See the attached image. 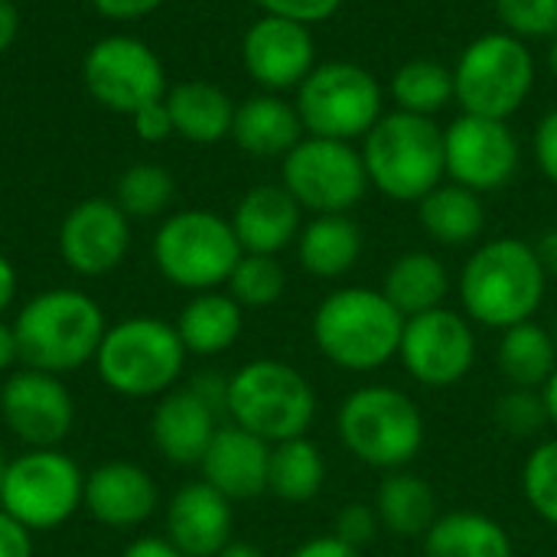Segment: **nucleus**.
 Instances as JSON below:
<instances>
[{
    "mask_svg": "<svg viewBox=\"0 0 557 557\" xmlns=\"http://www.w3.org/2000/svg\"><path fill=\"white\" fill-rule=\"evenodd\" d=\"M463 313L473 326L509 330L535 320L548 294V274L525 238H490L463 264L457 277Z\"/></svg>",
    "mask_w": 557,
    "mask_h": 557,
    "instance_id": "1",
    "label": "nucleus"
},
{
    "mask_svg": "<svg viewBox=\"0 0 557 557\" xmlns=\"http://www.w3.org/2000/svg\"><path fill=\"white\" fill-rule=\"evenodd\" d=\"M405 317L375 287H336L310 320L317 352L343 372H375L398 359Z\"/></svg>",
    "mask_w": 557,
    "mask_h": 557,
    "instance_id": "2",
    "label": "nucleus"
},
{
    "mask_svg": "<svg viewBox=\"0 0 557 557\" xmlns=\"http://www.w3.org/2000/svg\"><path fill=\"white\" fill-rule=\"evenodd\" d=\"M20 362L39 372H75L95 362L108 333L104 310L75 287H52L33 294L13 320Z\"/></svg>",
    "mask_w": 557,
    "mask_h": 557,
    "instance_id": "3",
    "label": "nucleus"
},
{
    "mask_svg": "<svg viewBox=\"0 0 557 557\" xmlns=\"http://www.w3.org/2000/svg\"><path fill=\"white\" fill-rule=\"evenodd\" d=\"M336 437L362 467L408 470L424 450L428 421L418 401L395 385H359L336 411Z\"/></svg>",
    "mask_w": 557,
    "mask_h": 557,
    "instance_id": "4",
    "label": "nucleus"
},
{
    "mask_svg": "<svg viewBox=\"0 0 557 557\" xmlns=\"http://www.w3.org/2000/svg\"><path fill=\"white\" fill-rule=\"evenodd\" d=\"M225 414L268 444L307 437L317 421L310 379L281 359H251L225 379Z\"/></svg>",
    "mask_w": 557,
    "mask_h": 557,
    "instance_id": "5",
    "label": "nucleus"
},
{
    "mask_svg": "<svg viewBox=\"0 0 557 557\" xmlns=\"http://www.w3.org/2000/svg\"><path fill=\"white\" fill-rule=\"evenodd\" d=\"M362 163L369 183L395 202H421L447 180L444 127L434 117L392 111L362 137Z\"/></svg>",
    "mask_w": 557,
    "mask_h": 557,
    "instance_id": "6",
    "label": "nucleus"
},
{
    "mask_svg": "<svg viewBox=\"0 0 557 557\" xmlns=\"http://www.w3.org/2000/svg\"><path fill=\"white\" fill-rule=\"evenodd\" d=\"M186 356L173 323L160 317H124L108 326L95 352V369L114 395L153 398L176 388Z\"/></svg>",
    "mask_w": 557,
    "mask_h": 557,
    "instance_id": "7",
    "label": "nucleus"
},
{
    "mask_svg": "<svg viewBox=\"0 0 557 557\" xmlns=\"http://www.w3.org/2000/svg\"><path fill=\"white\" fill-rule=\"evenodd\" d=\"M535 88V59L525 39L493 29L476 36L454 65V98L463 114L509 121Z\"/></svg>",
    "mask_w": 557,
    "mask_h": 557,
    "instance_id": "8",
    "label": "nucleus"
},
{
    "mask_svg": "<svg viewBox=\"0 0 557 557\" xmlns=\"http://www.w3.org/2000/svg\"><path fill=\"white\" fill-rule=\"evenodd\" d=\"M242 245L228 219L206 209L173 212L153 235V264L157 271L183 290L202 294L228 284Z\"/></svg>",
    "mask_w": 557,
    "mask_h": 557,
    "instance_id": "9",
    "label": "nucleus"
},
{
    "mask_svg": "<svg viewBox=\"0 0 557 557\" xmlns=\"http://www.w3.org/2000/svg\"><path fill=\"white\" fill-rule=\"evenodd\" d=\"M297 114L310 137L356 140L385 114L382 85L356 62H323L297 88Z\"/></svg>",
    "mask_w": 557,
    "mask_h": 557,
    "instance_id": "10",
    "label": "nucleus"
},
{
    "mask_svg": "<svg viewBox=\"0 0 557 557\" xmlns=\"http://www.w3.org/2000/svg\"><path fill=\"white\" fill-rule=\"evenodd\" d=\"M85 473L59 447L26 450L7 460L0 509L23 522L29 532H52L82 509Z\"/></svg>",
    "mask_w": 557,
    "mask_h": 557,
    "instance_id": "11",
    "label": "nucleus"
},
{
    "mask_svg": "<svg viewBox=\"0 0 557 557\" xmlns=\"http://www.w3.org/2000/svg\"><path fill=\"white\" fill-rule=\"evenodd\" d=\"M281 186L313 215H346L369 193L362 150L349 140L304 137L281 160Z\"/></svg>",
    "mask_w": 557,
    "mask_h": 557,
    "instance_id": "12",
    "label": "nucleus"
},
{
    "mask_svg": "<svg viewBox=\"0 0 557 557\" xmlns=\"http://www.w3.org/2000/svg\"><path fill=\"white\" fill-rule=\"evenodd\" d=\"M398 359L424 388L460 385L476 362V326L467 313L437 307L405 320Z\"/></svg>",
    "mask_w": 557,
    "mask_h": 557,
    "instance_id": "13",
    "label": "nucleus"
},
{
    "mask_svg": "<svg viewBox=\"0 0 557 557\" xmlns=\"http://www.w3.org/2000/svg\"><path fill=\"white\" fill-rule=\"evenodd\" d=\"M88 95L117 114H134L147 101L166 95V72L160 55L137 36H104L82 62Z\"/></svg>",
    "mask_w": 557,
    "mask_h": 557,
    "instance_id": "14",
    "label": "nucleus"
},
{
    "mask_svg": "<svg viewBox=\"0 0 557 557\" xmlns=\"http://www.w3.org/2000/svg\"><path fill=\"white\" fill-rule=\"evenodd\" d=\"M444 160L450 183L483 196L506 189L516 180L522 147L509 121L460 114L444 127Z\"/></svg>",
    "mask_w": 557,
    "mask_h": 557,
    "instance_id": "15",
    "label": "nucleus"
},
{
    "mask_svg": "<svg viewBox=\"0 0 557 557\" xmlns=\"http://www.w3.org/2000/svg\"><path fill=\"white\" fill-rule=\"evenodd\" d=\"M0 418L26 450L59 447L75 424V401L59 375L23 366L0 388Z\"/></svg>",
    "mask_w": 557,
    "mask_h": 557,
    "instance_id": "16",
    "label": "nucleus"
},
{
    "mask_svg": "<svg viewBox=\"0 0 557 557\" xmlns=\"http://www.w3.org/2000/svg\"><path fill=\"white\" fill-rule=\"evenodd\" d=\"M242 62L264 91L281 95L300 88V82L317 69V42L310 26L264 13L242 39Z\"/></svg>",
    "mask_w": 557,
    "mask_h": 557,
    "instance_id": "17",
    "label": "nucleus"
},
{
    "mask_svg": "<svg viewBox=\"0 0 557 557\" xmlns=\"http://www.w3.org/2000/svg\"><path fill=\"white\" fill-rule=\"evenodd\" d=\"M131 248V219L114 199H85L62 219L59 255L82 277L111 274Z\"/></svg>",
    "mask_w": 557,
    "mask_h": 557,
    "instance_id": "18",
    "label": "nucleus"
},
{
    "mask_svg": "<svg viewBox=\"0 0 557 557\" xmlns=\"http://www.w3.org/2000/svg\"><path fill=\"white\" fill-rule=\"evenodd\" d=\"M219 428V408L196 385L160 395L150 418L153 447L173 467H199Z\"/></svg>",
    "mask_w": 557,
    "mask_h": 557,
    "instance_id": "19",
    "label": "nucleus"
},
{
    "mask_svg": "<svg viewBox=\"0 0 557 557\" xmlns=\"http://www.w3.org/2000/svg\"><path fill=\"white\" fill-rule=\"evenodd\" d=\"M153 476L127 460H111L85 473L82 509L108 529H137L157 512Z\"/></svg>",
    "mask_w": 557,
    "mask_h": 557,
    "instance_id": "20",
    "label": "nucleus"
},
{
    "mask_svg": "<svg viewBox=\"0 0 557 557\" xmlns=\"http://www.w3.org/2000/svg\"><path fill=\"white\" fill-rule=\"evenodd\" d=\"M271 444L238 424H222L199 463L202 480L228 503H248L268 493Z\"/></svg>",
    "mask_w": 557,
    "mask_h": 557,
    "instance_id": "21",
    "label": "nucleus"
},
{
    "mask_svg": "<svg viewBox=\"0 0 557 557\" xmlns=\"http://www.w3.org/2000/svg\"><path fill=\"white\" fill-rule=\"evenodd\" d=\"M232 503L206 480L186 483L166 506V539L186 557H215L232 542Z\"/></svg>",
    "mask_w": 557,
    "mask_h": 557,
    "instance_id": "22",
    "label": "nucleus"
},
{
    "mask_svg": "<svg viewBox=\"0 0 557 557\" xmlns=\"http://www.w3.org/2000/svg\"><path fill=\"white\" fill-rule=\"evenodd\" d=\"M228 222L235 228L242 251L277 258L284 248L297 242L304 228V209L281 183H261L238 199Z\"/></svg>",
    "mask_w": 557,
    "mask_h": 557,
    "instance_id": "23",
    "label": "nucleus"
},
{
    "mask_svg": "<svg viewBox=\"0 0 557 557\" xmlns=\"http://www.w3.org/2000/svg\"><path fill=\"white\" fill-rule=\"evenodd\" d=\"M228 137L248 157H258V160L281 157L284 160L307 137V131H304V121H300L294 101H284L274 91H261V95H251L242 104H235V121H232Z\"/></svg>",
    "mask_w": 557,
    "mask_h": 557,
    "instance_id": "24",
    "label": "nucleus"
},
{
    "mask_svg": "<svg viewBox=\"0 0 557 557\" xmlns=\"http://www.w3.org/2000/svg\"><path fill=\"white\" fill-rule=\"evenodd\" d=\"M297 261L317 281H339L362 258V228L346 215H313L297 235Z\"/></svg>",
    "mask_w": 557,
    "mask_h": 557,
    "instance_id": "25",
    "label": "nucleus"
},
{
    "mask_svg": "<svg viewBox=\"0 0 557 557\" xmlns=\"http://www.w3.org/2000/svg\"><path fill=\"white\" fill-rule=\"evenodd\" d=\"M173 326L189 356H222L245 330V307L228 290H202L193 294Z\"/></svg>",
    "mask_w": 557,
    "mask_h": 557,
    "instance_id": "26",
    "label": "nucleus"
},
{
    "mask_svg": "<svg viewBox=\"0 0 557 557\" xmlns=\"http://www.w3.org/2000/svg\"><path fill=\"white\" fill-rule=\"evenodd\" d=\"M450 287H454L450 271L434 251H405L388 264L379 290L408 320V317L447 307Z\"/></svg>",
    "mask_w": 557,
    "mask_h": 557,
    "instance_id": "27",
    "label": "nucleus"
},
{
    "mask_svg": "<svg viewBox=\"0 0 557 557\" xmlns=\"http://www.w3.org/2000/svg\"><path fill=\"white\" fill-rule=\"evenodd\" d=\"M421 545L424 557H516L506 525L473 509L441 512Z\"/></svg>",
    "mask_w": 557,
    "mask_h": 557,
    "instance_id": "28",
    "label": "nucleus"
},
{
    "mask_svg": "<svg viewBox=\"0 0 557 557\" xmlns=\"http://www.w3.org/2000/svg\"><path fill=\"white\" fill-rule=\"evenodd\" d=\"M372 506L379 512L382 532H388L395 539H424L428 529L441 516L434 486L411 470L385 473V480L375 490Z\"/></svg>",
    "mask_w": 557,
    "mask_h": 557,
    "instance_id": "29",
    "label": "nucleus"
},
{
    "mask_svg": "<svg viewBox=\"0 0 557 557\" xmlns=\"http://www.w3.org/2000/svg\"><path fill=\"white\" fill-rule=\"evenodd\" d=\"M418 222L431 242L447 248H463L483 235L486 206L480 193L457 183H441L418 202Z\"/></svg>",
    "mask_w": 557,
    "mask_h": 557,
    "instance_id": "30",
    "label": "nucleus"
},
{
    "mask_svg": "<svg viewBox=\"0 0 557 557\" xmlns=\"http://www.w3.org/2000/svg\"><path fill=\"white\" fill-rule=\"evenodd\" d=\"M496 369L509 388L542 392L545 382L557 372V343L552 326L529 320L503 330L496 346Z\"/></svg>",
    "mask_w": 557,
    "mask_h": 557,
    "instance_id": "31",
    "label": "nucleus"
},
{
    "mask_svg": "<svg viewBox=\"0 0 557 557\" xmlns=\"http://www.w3.org/2000/svg\"><path fill=\"white\" fill-rule=\"evenodd\" d=\"M173 134L193 144H219L232 134L235 104L212 82H180L166 91Z\"/></svg>",
    "mask_w": 557,
    "mask_h": 557,
    "instance_id": "32",
    "label": "nucleus"
},
{
    "mask_svg": "<svg viewBox=\"0 0 557 557\" xmlns=\"http://www.w3.org/2000/svg\"><path fill=\"white\" fill-rule=\"evenodd\" d=\"M326 486V460L323 450L310 437H294L271 444L268 467V493L281 503L304 506L313 503Z\"/></svg>",
    "mask_w": 557,
    "mask_h": 557,
    "instance_id": "33",
    "label": "nucleus"
},
{
    "mask_svg": "<svg viewBox=\"0 0 557 557\" xmlns=\"http://www.w3.org/2000/svg\"><path fill=\"white\" fill-rule=\"evenodd\" d=\"M388 95L398 111L434 117L454 101V69L437 59H411L392 72Z\"/></svg>",
    "mask_w": 557,
    "mask_h": 557,
    "instance_id": "34",
    "label": "nucleus"
},
{
    "mask_svg": "<svg viewBox=\"0 0 557 557\" xmlns=\"http://www.w3.org/2000/svg\"><path fill=\"white\" fill-rule=\"evenodd\" d=\"M173 176L157 163H137L117 176L114 202L127 219H153L173 202Z\"/></svg>",
    "mask_w": 557,
    "mask_h": 557,
    "instance_id": "35",
    "label": "nucleus"
},
{
    "mask_svg": "<svg viewBox=\"0 0 557 557\" xmlns=\"http://www.w3.org/2000/svg\"><path fill=\"white\" fill-rule=\"evenodd\" d=\"M228 294L245 307V310H264L274 307L284 290H287V274L284 264L274 255H242L232 277H228Z\"/></svg>",
    "mask_w": 557,
    "mask_h": 557,
    "instance_id": "36",
    "label": "nucleus"
},
{
    "mask_svg": "<svg viewBox=\"0 0 557 557\" xmlns=\"http://www.w3.org/2000/svg\"><path fill=\"white\" fill-rule=\"evenodd\" d=\"M522 496L529 509L557 529V434L535 444L522 467Z\"/></svg>",
    "mask_w": 557,
    "mask_h": 557,
    "instance_id": "37",
    "label": "nucleus"
},
{
    "mask_svg": "<svg viewBox=\"0 0 557 557\" xmlns=\"http://www.w3.org/2000/svg\"><path fill=\"white\" fill-rule=\"evenodd\" d=\"M493 421L506 437H516V441H532L545 428H552L545 398L535 388H506L493 401Z\"/></svg>",
    "mask_w": 557,
    "mask_h": 557,
    "instance_id": "38",
    "label": "nucleus"
},
{
    "mask_svg": "<svg viewBox=\"0 0 557 557\" xmlns=\"http://www.w3.org/2000/svg\"><path fill=\"white\" fill-rule=\"evenodd\" d=\"M496 20L519 39L557 36V0H493Z\"/></svg>",
    "mask_w": 557,
    "mask_h": 557,
    "instance_id": "39",
    "label": "nucleus"
},
{
    "mask_svg": "<svg viewBox=\"0 0 557 557\" xmlns=\"http://www.w3.org/2000/svg\"><path fill=\"white\" fill-rule=\"evenodd\" d=\"M382 532V522H379V512L372 503H346L339 512H336V522H333V535L352 548H366L379 539Z\"/></svg>",
    "mask_w": 557,
    "mask_h": 557,
    "instance_id": "40",
    "label": "nucleus"
},
{
    "mask_svg": "<svg viewBox=\"0 0 557 557\" xmlns=\"http://www.w3.org/2000/svg\"><path fill=\"white\" fill-rule=\"evenodd\" d=\"M268 16H284V20H294V23H323L330 20L343 0H255Z\"/></svg>",
    "mask_w": 557,
    "mask_h": 557,
    "instance_id": "41",
    "label": "nucleus"
},
{
    "mask_svg": "<svg viewBox=\"0 0 557 557\" xmlns=\"http://www.w3.org/2000/svg\"><path fill=\"white\" fill-rule=\"evenodd\" d=\"M131 121H134L137 137L147 140V144H160V140H166L173 134V117H170V108H166V95L157 98V101H147L144 108H137L131 114Z\"/></svg>",
    "mask_w": 557,
    "mask_h": 557,
    "instance_id": "42",
    "label": "nucleus"
},
{
    "mask_svg": "<svg viewBox=\"0 0 557 557\" xmlns=\"http://www.w3.org/2000/svg\"><path fill=\"white\" fill-rule=\"evenodd\" d=\"M535 163L542 176L557 186V108L548 111L535 127Z\"/></svg>",
    "mask_w": 557,
    "mask_h": 557,
    "instance_id": "43",
    "label": "nucleus"
},
{
    "mask_svg": "<svg viewBox=\"0 0 557 557\" xmlns=\"http://www.w3.org/2000/svg\"><path fill=\"white\" fill-rule=\"evenodd\" d=\"M0 557H33V532L0 509Z\"/></svg>",
    "mask_w": 557,
    "mask_h": 557,
    "instance_id": "44",
    "label": "nucleus"
},
{
    "mask_svg": "<svg viewBox=\"0 0 557 557\" xmlns=\"http://www.w3.org/2000/svg\"><path fill=\"white\" fill-rule=\"evenodd\" d=\"M287 557H362L359 548L339 542L333 532L330 535H317V539H307L304 545H297Z\"/></svg>",
    "mask_w": 557,
    "mask_h": 557,
    "instance_id": "45",
    "label": "nucleus"
},
{
    "mask_svg": "<svg viewBox=\"0 0 557 557\" xmlns=\"http://www.w3.org/2000/svg\"><path fill=\"white\" fill-rule=\"evenodd\" d=\"M163 0H91V7L108 20H137L160 7Z\"/></svg>",
    "mask_w": 557,
    "mask_h": 557,
    "instance_id": "46",
    "label": "nucleus"
},
{
    "mask_svg": "<svg viewBox=\"0 0 557 557\" xmlns=\"http://www.w3.org/2000/svg\"><path fill=\"white\" fill-rule=\"evenodd\" d=\"M121 557H186L170 539H157V535H144V539H134Z\"/></svg>",
    "mask_w": 557,
    "mask_h": 557,
    "instance_id": "47",
    "label": "nucleus"
},
{
    "mask_svg": "<svg viewBox=\"0 0 557 557\" xmlns=\"http://www.w3.org/2000/svg\"><path fill=\"white\" fill-rule=\"evenodd\" d=\"M20 33V13L13 0H0V52H7L16 42Z\"/></svg>",
    "mask_w": 557,
    "mask_h": 557,
    "instance_id": "48",
    "label": "nucleus"
},
{
    "mask_svg": "<svg viewBox=\"0 0 557 557\" xmlns=\"http://www.w3.org/2000/svg\"><path fill=\"white\" fill-rule=\"evenodd\" d=\"M535 255L548 274V281H557V228H548L539 242H535Z\"/></svg>",
    "mask_w": 557,
    "mask_h": 557,
    "instance_id": "49",
    "label": "nucleus"
},
{
    "mask_svg": "<svg viewBox=\"0 0 557 557\" xmlns=\"http://www.w3.org/2000/svg\"><path fill=\"white\" fill-rule=\"evenodd\" d=\"M16 362H20V346H16L13 323H3V320H0V375L10 372Z\"/></svg>",
    "mask_w": 557,
    "mask_h": 557,
    "instance_id": "50",
    "label": "nucleus"
},
{
    "mask_svg": "<svg viewBox=\"0 0 557 557\" xmlns=\"http://www.w3.org/2000/svg\"><path fill=\"white\" fill-rule=\"evenodd\" d=\"M13 297H16V271H13L10 258L0 251V313L13 304Z\"/></svg>",
    "mask_w": 557,
    "mask_h": 557,
    "instance_id": "51",
    "label": "nucleus"
},
{
    "mask_svg": "<svg viewBox=\"0 0 557 557\" xmlns=\"http://www.w3.org/2000/svg\"><path fill=\"white\" fill-rule=\"evenodd\" d=\"M215 557H268V555H264L258 545H251V542H235V539H232V542H228V545H225V548H222Z\"/></svg>",
    "mask_w": 557,
    "mask_h": 557,
    "instance_id": "52",
    "label": "nucleus"
},
{
    "mask_svg": "<svg viewBox=\"0 0 557 557\" xmlns=\"http://www.w3.org/2000/svg\"><path fill=\"white\" fill-rule=\"evenodd\" d=\"M542 398H545V408H548V424L557 431V372L548 379V382H545Z\"/></svg>",
    "mask_w": 557,
    "mask_h": 557,
    "instance_id": "53",
    "label": "nucleus"
},
{
    "mask_svg": "<svg viewBox=\"0 0 557 557\" xmlns=\"http://www.w3.org/2000/svg\"><path fill=\"white\" fill-rule=\"evenodd\" d=\"M545 62H548V72L557 78V36L548 39V55H545Z\"/></svg>",
    "mask_w": 557,
    "mask_h": 557,
    "instance_id": "54",
    "label": "nucleus"
},
{
    "mask_svg": "<svg viewBox=\"0 0 557 557\" xmlns=\"http://www.w3.org/2000/svg\"><path fill=\"white\" fill-rule=\"evenodd\" d=\"M3 473H7V457H3V450H0V486H3Z\"/></svg>",
    "mask_w": 557,
    "mask_h": 557,
    "instance_id": "55",
    "label": "nucleus"
},
{
    "mask_svg": "<svg viewBox=\"0 0 557 557\" xmlns=\"http://www.w3.org/2000/svg\"><path fill=\"white\" fill-rule=\"evenodd\" d=\"M552 336H555V343H557V317H555V323H552Z\"/></svg>",
    "mask_w": 557,
    "mask_h": 557,
    "instance_id": "56",
    "label": "nucleus"
}]
</instances>
